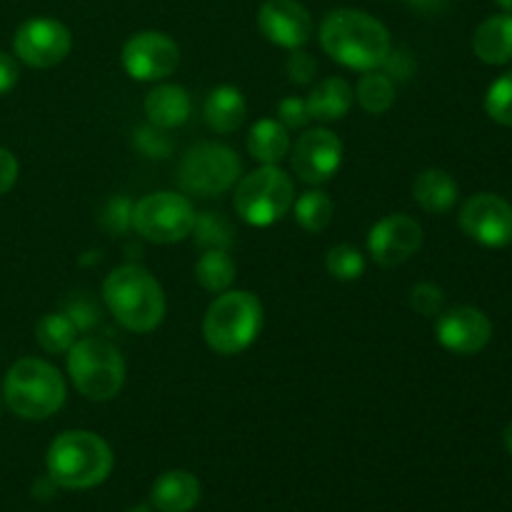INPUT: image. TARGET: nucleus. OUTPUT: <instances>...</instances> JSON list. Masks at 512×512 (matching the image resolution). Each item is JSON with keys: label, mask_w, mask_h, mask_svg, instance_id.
<instances>
[{"label": "nucleus", "mask_w": 512, "mask_h": 512, "mask_svg": "<svg viewBox=\"0 0 512 512\" xmlns=\"http://www.w3.org/2000/svg\"><path fill=\"white\" fill-rule=\"evenodd\" d=\"M320 45L350 70H378L388 58L390 33L378 18L355 8H338L320 23Z\"/></svg>", "instance_id": "1"}, {"label": "nucleus", "mask_w": 512, "mask_h": 512, "mask_svg": "<svg viewBox=\"0 0 512 512\" xmlns=\"http://www.w3.org/2000/svg\"><path fill=\"white\" fill-rule=\"evenodd\" d=\"M113 450L90 430H65L50 443L45 455L48 478L63 490H90L113 473Z\"/></svg>", "instance_id": "2"}, {"label": "nucleus", "mask_w": 512, "mask_h": 512, "mask_svg": "<svg viewBox=\"0 0 512 512\" xmlns=\"http://www.w3.org/2000/svg\"><path fill=\"white\" fill-rule=\"evenodd\" d=\"M103 303L123 328L150 333L165 318L163 285L143 265H120L103 283Z\"/></svg>", "instance_id": "3"}, {"label": "nucleus", "mask_w": 512, "mask_h": 512, "mask_svg": "<svg viewBox=\"0 0 512 512\" xmlns=\"http://www.w3.org/2000/svg\"><path fill=\"white\" fill-rule=\"evenodd\" d=\"M263 303L248 290H225L208 305L203 318V338L213 353L240 355L258 340L263 330Z\"/></svg>", "instance_id": "4"}, {"label": "nucleus", "mask_w": 512, "mask_h": 512, "mask_svg": "<svg viewBox=\"0 0 512 512\" xmlns=\"http://www.w3.org/2000/svg\"><path fill=\"white\" fill-rule=\"evenodd\" d=\"M5 405L23 420H48L68 398V388L55 365L40 358H23L8 370L3 383Z\"/></svg>", "instance_id": "5"}, {"label": "nucleus", "mask_w": 512, "mask_h": 512, "mask_svg": "<svg viewBox=\"0 0 512 512\" xmlns=\"http://www.w3.org/2000/svg\"><path fill=\"white\" fill-rule=\"evenodd\" d=\"M68 375L75 390L93 403H108L125 385V360L110 340L78 338L68 350Z\"/></svg>", "instance_id": "6"}, {"label": "nucleus", "mask_w": 512, "mask_h": 512, "mask_svg": "<svg viewBox=\"0 0 512 512\" xmlns=\"http://www.w3.org/2000/svg\"><path fill=\"white\" fill-rule=\"evenodd\" d=\"M293 203V178L278 165H260L235 183V213L253 228L275 225L293 210Z\"/></svg>", "instance_id": "7"}, {"label": "nucleus", "mask_w": 512, "mask_h": 512, "mask_svg": "<svg viewBox=\"0 0 512 512\" xmlns=\"http://www.w3.org/2000/svg\"><path fill=\"white\" fill-rule=\"evenodd\" d=\"M243 173L238 153L220 143H198L183 155L178 168L180 188L198 198H218L228 193Z\"/></svg>", "instance_id": "8"}, {"label": "nucleus", "mask_w": 512, "mask_h": 512, "mask_svg": "<svg viewBox=\"0 0 512 512\" xmlns=\"http://www.w3.org/2000/svg\"><path fill=\"white\" fill-rule=\"evenodd\" d=\"M195 218L193 203L173 190L143 195L133 205V228L155 245H173L193 235Z\"/></svg>", "instance_id": "9"}, {"label": "nucleus", "mask_w": 512, "mask_h": 512, "mask_svg": "<svg viewBox=\"0 0 512 512\" xmlns=\"http://www.w3.org/2000/svg\"><path fill=\"white\" fill-rule=\"evenodd\" d=\"M125 73L140 83H155L173 75L180 65V48L170 35L160 30H140L123 45Z\"/></svg>", "instance_id": "10"}, {"label": "nucleus", "mask_w": 512, "mask_h": 512, "mask_svg": "<svg viewBox=\"0 0 512 512\" xmlns=\"http://www.w3.org/2000/svg\"><path fill=\"white\" fill-rule=\"evenodd\" d=\"M73 35L55 18H30L15 30L13 53L30 68H53L70 55Z\"/></svg>", "instance_id": "11"}, {"label": "nucleus", "mask_w": 512, "mask_h": 512, "mask_svg": "<svg viewBox=\"0 0 512 512\" xmlns=\"http://www.w3.org/2000/svg\"><path fill=\"white\" fill-rule=\"evenodd\" d=\"M343 163V143L328 128L305 130L295 148H290V168L298 180L308 185H323L335 178Z\"/></svg>", "instance_id": "12"}, {"label": "nucleus", "mask_w": 512, "mask_h": 512, "mask_svg": "<svg viewBox=\"0 0 512 512\" xmlns=\"http://www.w3.org/2000/svg\"><path fill=\"white\" fill-rule=\"evenodd\" d=\"M460 228L485 248L512 243V205L495 193H475L460 208Z\"/></svg>", "instance_id": "13"}, {"label": "nucleus", "mask_w": 512, "mask_h": 512, "mask_svg": "<svg viewBox=\"0 0 512 512\" xmlns=\"http://www.w3.org/2000/svg\"><path fill=\"white\" fill-rule=\"evenodd\" d=\"M423 245V228L405 213L378 220L368 233V253L383 268H395L413 258Z\"/></svg>", "instance_id": "14"}, {"label": "nucleus", "mask_w": 512, "mask_h": 512, "mask_svg": "<svg viewBox=\"0 0 512 512\" xmlns=\"http://www.w3.org/2000/svg\"><path fill=\"white\" fill-rule=\"evenodd\" d=\"M435 338L455 355H475L493 338V323L483 310L473 305H458L438 315Z\"/></svg>", "instance_id": "15"}, {"label": "nucleus", "mask_w": 512, "mask_h": 512, "mask_svg": "<svg viewBox=\"0 0 512 512\" xmlns=\"http://www.w3.org/2000/svg\"><path fill=\"white\" fill-rule=\"evenodd\" d=\"M258 30L268 43L298 50L313 38V18L298 0H265L258 10Z\"/></svg>", "instance_id": "16"}, {"label": "nucleus", "mask_w": 512, "mask_h": 512, "mask_svg": "<svg viewBox=\"0 0 512 512\" xmlns=\"http://www.w3.org/2000/svg\"><path fill=\"white\" fill-rule=\"evenodd\" d=\"M143 108L150 125L163 130H173L188 123L190 110H193V100H190L188 90H185L183 85L163 83L155 85V88L145 95Z\"/></svg>", "instance_id": "17"}, {"label": "nucleus", "mask_w": 512, "mask_h": 512, "mask_svg": "<svg viewBox=\"0 0 512 512\" xmlns=\"http://www.w3.org/2000/svg\"><path fill=\"white\" fill-rule=\"evenodd\" d=\"M150 503L158 512H190L200 503V480L188 470H168L150 488Z\"/></svg>", "instance_id": "18"}, {"label": "nucleus", "mask_w": 512, "mask_h": 512, "mask_svg": "<svg viewBox=\"0 0 512 512\" xmlns=\"http://www.w3.org/2000/svg\"><path fill=\"white\" fill-rule=\"evenodd\" d=\"M353 100L355 90L350 88L348 80L340 78V75H330V78L315 83V88L305 98V105H308L310 120L335 123V120H343L350 113Z\"/></svg>", "instance_id": "19"}, {"label": "nucleus", "mask_w": 512, "mask_h": 512, "mask_svg": "<svg viewBox=\"0 0 512 512\" xmlns=\"http://www.w3.org/2000/svg\"><path fill=\"white\" fill-rule=\"evenodd\" d=\"M203 115L210 130L228 135L245 123L248 103H245V95L235 85H218L215 90H210Z\"/></svg>", "instance_id": "20"}, {"label": "nucleus", "mask_w": 512, "mask_h": 512, "mask_svg": "<svg viewBox=\"0 0 512 512\" xmlns=\"http://www.w3.org/2000/svg\"><path fill=\"white\" fill-rule=\"evenodd\" d=\"M478 60L488 65H505L512 60V13H500L483 20L473 35Z\"/></svg>", "instance_id": "21"}, {"label": "nucleus", "mask_w": 512, "mask_h": 512, "mask_svg": "<svg viewBox=\"0 0 512 512\" xmlns=\"http://www.w3.org/2000/svg\"><path fill=\"white\" fill-rule=\"evenodd\" d=\"M413 200L425 213L443 215L453 210V205L458 203V183L445 170L428 168L415 178Z\"/></svg>", "instance_id": "22"}, {"label": "nucleus", "mask_w": 512, "mask_h": 512, "mask_svg": "<svg viewBox=\"0 0 512 512\" xmlns=\"http://www.w3.org/2000/svg\"><path fill=\"white\" fill-rule=\"evenodd\" d=\"M290 130L278 118H260L248 133V153L260 165H278L290 155Z\"/></svg>", "instance_id": "23"}, {"label": "nucleus", "mask_w": 512, "mask_h": 512, "mask_svg": "<svg viewBox=\"0 0 512 512\" xmlns=\"http://www.w3.org/2000/svg\"><path fill=\"white\" fill-rule=\"evenodd\" d=\"M195 280L208 293H225L235 283V260L228 250L208 248L195 263Z\"/></svg>", "instance_id": "24"}, {"label": "nucleus", "mask_w": 512, "mask_h": 512, "mask_svg": "<svg viewBox=\"0 0 512 512\" xmlns=\"http://www.w3.org/2000/svg\"><path fill=\"white\" fill-rule=\"evenodd\" d=\"M360 108L370 115H383L395 103V80L383 70H365L355 88Z\"/></svg>", "instance_id": "25"}, {"label": "nucleus", "mask_w": 512, "mask_h": 512, "mask_svg": "<svg viewBox=\"0 0 512 512\" xmlns=\"http://www.w3.org/2000/svg\"><path fill=\"white\" fill-rule=\"evenodd\" d=\"M35 340L50 355H63L78 340V328L68 313H48L35 325Z\"/></svg>", "instance_id": "26"}, {"label": "nucleus", "mask_w": 512, "mask_h": 512, "mask_svg": "<svg viewBox=\"0 0 512 512\" xmlns=\"http://www.w3.org/2000/svg\"><path fill=\"white\" fill-rule=\"evenodd\" d=\"M295 220L303 230L308 233H323L330 223H333V200L323 190H308V193L300 195L293 203Z\"/></svg>", "instance_id": "27"}, {"label": "nucleus", "mask_w": 512, "mask_h": 512, "mask_svg": "<svg viewBox=\"0 0 512 512\" xmlns=\"http://www.w3.org/2000/svg\"><path fill=\"white\" fill-rule=\"evenodd\" d=\"M325 270L330 278L340 280V283H353V280L363 278L365 255L353 245H335L325 255Z\"/></svg>", "instance_id": "28"}, {"label": "nucleus", "mask_w": 512, "mask_h": 512, "mask_svg": "<svg viewBox=\"0 0 512 512\" xmlns=\"http://www.w3.org/2000/svg\"><path fill=\"white\" fill-rule=\"evenodd\" d=\"M193 233L198 235L195 240L200 245H208V248L228 250L230 243H233V228H230V223L220 213L198 215Z\"/></svg>", "instance_id": "29"}, {"label": "nucleus", "mask_w": 512, "mask_h": 512, "mask_svg": "<svg viewBox=\"0 0 512 512\" xmlns=\"http://www.w3.org/2000/svg\"><path fill=\"white\" fill-rule=\"evenodd\" d=\"M485 113L500 125L512 128V70L500 75L485 93Z\"/></svg>", "instance_id": "30"}, {"label": "nucleus", "mask_w": 512, "mask_h": 512, "mask_svg": "<svg viewBox=\"0 0 512 512\" xmlns=\"http://www.w3.org/2000/svg\"><path fill=\"white\" fill-rule=\"evenodd\" d=\"M133 145L150 160H163L173 153V140H170L168 130L155 128V125H143L133 133Z\"/></svg>", "instance_id": "31"}, {"label": "nucleus", "mask_w": 512, "mask_h": 512, "mask_svg": "<svg viewBox=\"0 0 512 512\" xmlns=\"http://www.w3.org/2000/svg\"><path fill=\"white\" fill-rule=\"evenodd\" d=\"M133 200L125 198V195H118V198H110L108 205H105L103 215H100V223L108 233L113 235H125L130 228H133Z\"/></svg>", "instance_id": "32"}, {"label": "nucleus", "mask_w": 512, "mask_h": 512, "mask_svg": "<svg viewBox=\"0 0 512 512\" xmlns=\"http://www.w3.org/2000/svg\"><path fill=\"white\" fill-rule=\"evenodd\" d=\"M410 305L415 308V313L425 315V318H435V315L443 313V305H445L443 288L435 283H418L413 290H410Z\"/></svg>", "instance_id": "33"}, {"label": "nucleus", "mask_w": 512, "mask_h": 512, "mask_svg": "<svg viewBox=\"0 0 512 512\" xmlns=\"http://www.w3.org/2000/svg\"><path fill=\"white\" fill-rule=\"evenodd\" d=\"M285 73H288V80L295 85H308L315 80V73H318V63L310 53L305 50H290L288 60H285Z\"/></svg>", "instance_id": "34"}, {"label": "nucleus", "mask_w": 512, "mask_h": 512, "mask_svg": "<svg viewBox=\"0 0 512 512\" xmlns=\"http://www.w3.org/2000/svg\"><path fill=\"white\" fill-rule=\"evenodd\" d=\"M278 120L288 130H300L310 123L308 105H305V98H298V95H290V98H283L278 105Z\"/></svg>", "instance_id": "35"}, {"label": "nucleus", "mask_w": 512, "mask_h": 512, "mask_svg": "<svg viewBox=\"0 0 512 512\" xmlns=\"http://www.w3.org/2000/svg\"><path fill=\"white\" fill-rule=\"evenodd\" d=\"M380 68H383V73H388L390 78H398V80H408L410 75H413V70H415V60H413V55L408 53V50H403V48H390V53H388V58L383 60V65H380Z\"/></svg>", "instance_id": "36"}, {"label": "nucleus", "mask_w": 512, "mask_h": 512, "mask_svg": "<svg viewBox=\"0 0 512 512\" xmlns=\"http://www.w3.org/2000/svg\"><path fill=\"white\" fill-rule=\"evenodd\" d=\"M65 313H68V318L75 323L78 333H85V330H90L95 323H98V308H93L90 300H83V298L73 300Z\"/></svg>", "instance_id": "37"}, {"label": "nucleus", "mask_w": 512, "mask_h": 512, "mask_svg": "<svg viewBox=\"0 0 512 512\" xmlns=\"http://www.w3.org/2000/svg\"><path fill=\"white\" fill-rule=\"evenodd\" d=\"M18 173V158H15L10 150L0 148V195H5L15 183H18Z\"/></svg>", "instance_id": "38"}, {"label": "nucleus", "mask_w": 512, "mask_h": 512, "mask_svg": "<svg viewBox=\"0 0 512 512\" xmlns=\"http://www.w3.org/2000/svg\"><path fill=\"white\" fill-rule=\"evenodd\" d=\"M18 78H20L18 58L0 50V95H8L10 90L18 85Z\"/></svg>", "instance_id": "39"}, {"label": "nucleus", "mask_w": 512, "mask_h": 512, "mask_svg": "<svg viewBox=\"0 0 512 512\" xmlns=\"http://www.w3.org/2000/svg\"><path fill=\"white\" fill-rule=\"evenodd\" d=\"M405 3L413 5V8H418V10H425V13H433V10L443 8L448 0H405Z\"/></svg>", "instance_id": "40"}, {"label": "nucleus", "mask_w": 512, "mask_h": 512, "mask_svg": "<svg viewBox=\"0 0 512 512\" xmlns=\"http://www.w3.org/2000/svg\"><path fill=\"white\" fill-rule=\"evenodd\" d=\"M503 443H505V450L512 455V423L505 428V435H503Z\"/></svg>", "instance_id": "41"}, {"label": "nucleus", "mask_w": 512, "mask_h": 512, "mask_svg": "<svg viewBox=\"0 0 512 512\" xmlns=\"http://www.w3.org/2000/svg\"><path fill=\"white\" fill-rule=\"evenodd\" d=\"M498 5L503 8V13H512V0H498Z\"/></svg>", "instance_id": "42"}, {"label": "nucleus", "mask_w": 512, "mask_h": 512, "mask_svg": "<svg viewBox=\"0 0 512 512\" xmlns=\"http://www.w3.org/2000/svg\"><path fill=\"white\" fill-rule=\"evenodd\" d=\"M125 512H153V510L145 508V505H138V508H130V510H125Z\"/></svg>", "instance_id": "43"}]
</instances>
